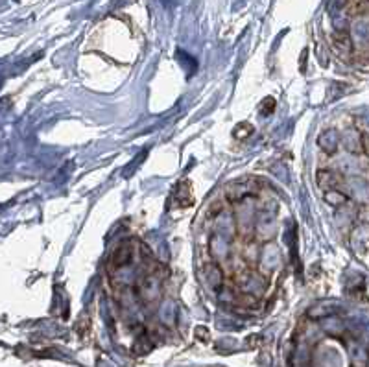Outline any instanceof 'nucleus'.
Returning <instances> with one entry per match:
<instances>
[{
    "label": "nucleus",
    "mask_w": 369,
    "mask_h": 367,
    "mask_svg": "<svg viewBox=\"0 0 369 367\" xmlns=\"http://www.w3.org/2000/svg\"><path fill=\"white\" fill-rule=\"evenodd\" d=\"M203 277H205L207 284L213 288H222V284H224V271L220 269V266H216V264H205V268H203Z\"/></svg>",
    "instance_id": "2"
},
{
    "label": "nucleus",
    "mask_w": 369,
    "mask_h": 367,
    "mask_svg": "<svg viewBox=\"0 0 369 367\" xmlns=\"http://www.w3.org/2000/svg\"><path fill=\"white\" fill-rule=\"evenodd\" d=\"M222 212H224V203H222V201H214L213 205H211L209 214H211V216H220Z\"/></svg>",
    "instance_id": "7"
},
{
    "label": "nucleus",
    "mask_w": 369,
    "mask_h": 367,
    "mask_svg": "<svg viewBox=\"0 0 369 367\" xmlns=\"http://www.w3.org/2000/svg\"><path fill=\"white\" fill-rule=\"evenodd\" d=\"M249 194H251V187L247 181H235V183H231L227 187L226 196L229 201H240V199H244Z\"/></svg>",
    "instance_id": "1"
},
{
    "label": "nucleus",
    "mask_w": 369,
    "mask_h": 367,
    "mask_svg": "<svg viewBox=\"0 0 369 367\" xmlns=\"http://www.w3.org/2000/svg\"><path fill=\"white\" fill-rule=\"evenodd\" d=\"M271 102H273L271 98H266V104H271ZM271 111H273V106H268V107H266V113H271Z\"/></svg>",
    "instance_id": "8"
},
{
    "label": "nucleus",
    "mask_w": 369,
    "mask_h": 367,
    "mask_svg": "<svg viewBox=\"0 0 369 367\" xmlns=\"http://www.w3.org/2000/svg\"><path fill=\"white\" fill-rule=\"evenodd\" d=\"M151 347H153V345H151L150 338H148V336H140L137 342L133 343V353H135L137 356L148 355V353L151 351Z\"/></svg>",
    "instance_id": "6"
},
{
    "label": "nucleus",
    "mask_w": 369,
    "mask_h": 367,
    "mask_svg": "<svg viewBox=\"0 0 369 367\" xmlns=\"http://www.w3.org/2000/svg\"><path fill=\"white\" fill-rule=\"evenodd\" d=\"M174 199L175 203L179 207H188L192 205V196H190V185H188L187 181H181L179 185H177V188H175V194H174Z\"/></svg>",
    "instance_id": "3"
},
{
    "label": "nucleus",
    "mask_w": 369,
    "mask_h": 367,
    "mask_svg": "<svg viewBox=\"0 0 369 367\" xmlns=\"http://www.w3.org/2000/svg\"><path fill=\"white\" fill-rule=\"evenodd\" d=\"M249 284L247 282H242V288H244L246 293H249L251 297L253 295H256V293H260L264 290V279L262 277H258L256 273H249Z\"/></svg>",
    "instance_id": "5"
},
{
    "label": "nucleus",
    "mask_w": 369,
    "mask_h": 367,
    "mask_svg": "<svg viewBox=\"0 0 369 367\" xmlns=\"http://www.w3.org/2000/svg\"><path fill=\"white\" fill-rule=\"evenodd\" d=\"M131 262V249L129 245H120L113 251V256H111V264L115 268H122L125 264Z\"/></svg>",
    "instance_id": "4"
}]
</instances>
